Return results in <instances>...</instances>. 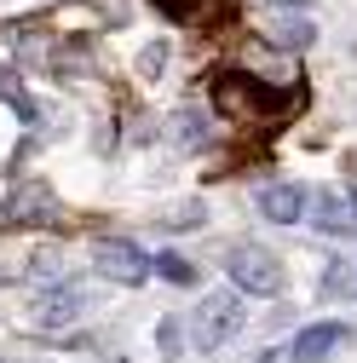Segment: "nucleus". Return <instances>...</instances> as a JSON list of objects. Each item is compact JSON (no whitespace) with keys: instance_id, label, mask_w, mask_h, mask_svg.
Returning <instances> with one entry per match:
<instances>
[{"instance_id":"9d476101","label":"nucleus","mask_w":357,"mask_h":363,"mask_svg":"<svg viewBox=\"0 0 357 363\" xmlns=\"http://www.w3.org/2000/svg\"><path fill=\"white\" fill-rule=\"evenodd\" d=\"M167 133H173V150H196L202 145V110H173V121H167Z\"/></svg>"},{"instance_id":"f03ea898","label":"nucleus","mask_w":357,"mask_h":363,"mask_svg":"<svg viewBox=\"0 0 357 363\" xmlns=\"http://www.w3.org/2000/svg\"><path fill=\"white\" fill-rule=\"evenodd\" d=\"M0 225H12V231H52V225H64V208H58L47 179H18L6 208H0Z\"/></svg>"},{"instance_id":"dca6fc26","label":"nucleus","mask_w":357,"mask_h":363,"mask_svg":"<svg viewBox=\"0 0 357 363\" xmlns=\"http://www.w3.org/2000/svg\"><path fill=\"white\" fill-rule=\"evenodd\" d=\"M162 69H167V40H150V47L139 52V75H144V81H156Z\"/></svg>"},{"instance_id":"a211bd4d","label":"nucleus","mask_w":357,"mask_h":363,"mask_svg":"<svg viewBox=\"0 0 357 363\" xmlns=\"http://www.w3.org/2000/svg\"><path fill=\"white\" fill-rule=\"evenodd\" d=\"M271 6H305V0H271Z\"/></svg>"},{"instance_id":"ddd939ff","label":"nucleus","mask_w":357,"mask_h":363,"mask_svg":"<svg viewBox=\"0 0 357 363\" xmlns=\"http://www.w3.org/2000/svg\"><path fill=\"white\" fill-rule=\"evenodd\" d=\"M271 40H277L283 52H305L311 40H317V29H311L305 18H288V23H277V29H271Z\"/></svg>"},{"instance_id":"423d86ee","label":"nucleus","mask_w":357,"mask_h":363,"mask_svg":"<svg viewBox=\"0 0 357 363\" xmlns=\"http://www.w3.org/2000/svg\"><path fill=\"white\" fill-rule=\"evenodd\" d=\"M305 208H311V231H323V237H351V231H357V208H351V196H340V191L305 196Z\"/></svg>"},{"instance_id":"6e6552de","label":"nucleus","mask_w":357,"mask_h":363,"mask_svg":"<svg viewBox=\"0 0 357 363\" xmlns=\"http://www.w3.org/2000/svg\"><path fill=\"white\" fill-rule=\"evenodd\" d=\"M86 317V294L81 289H52V294H40L35 300V323L40 329H69Z\"/></svg>"},{"instance_id":"20e7f679","label":"nucleus","mask_w":357,"mask_h":363,"mask_svg":"<svg viewBox=\"0 0 357 363\" xmlns=\"http://www.w3.org/2000/svg\"><path fill=\"white\" fill-rule=\"evenodd\" d=\"M237 329H242V300H237V294H208V300L191 311V346H196V352L225 346Z\"/></svg>"},{"instance_id":"f8f14e48","label":"nucleus","mask_w":357,"mask_h":363,"mask_svg":"<svg viewBox=\"0 0 357 363\" xmlns=\"http://www.w3.org/2000/svg\"><path fill=\"white\" fill-rule=\"evenodd\" d=\"M150 271H156L162 283H173V289H191V283H196V265H191L185 254H156Z\"/></svg>"},{"instance_id":"1a4fd4ad","label":"nucleus","mask_w":357,"mask_h":363,"mask_svg":"<svg viewBox=\"0 0 357 363\" xmlns=\"http://www.w3.org/2000/svg\"><path fill=\"white\" fill-rule=\"evenodd\" d=\"M259 213L271 225H300L305 219V191L294 185V179H277V185L259 191Z\"/></svg>"},{"instance_id":"2eb2a0df","label":"nucleus","mask_w":357,"mask_h":363,"mask_svg":"<svg viewBox=\"0 0 357 363\" xmlns=\"http://www.w3.org/2000/svg\"><path fill=\"white\" fill-rule=\"evenodd\" d=\"M156 346H162V357H178V352H185V329H178V317H162Z\"/></svg>"},{"instance_id":"0eeeda50","label":"nucleus","mask_w":357,"mask_h":363,"mask_svg":"<svg viewBox=\"0 0 357 363\" xmlns=\"http://www.w3.org/2000/svg\"><path fill=\"white\" fill-rule=\"evenodd\" d=\"M346 335H351L346 323H311V329H300V335L288 340V363H323Z\"/></svg>"},{"instance_id":"4468645a","label":"nucleus","mask_w":357,"mask_h":363,"mask_svg":"<svg viewBox=\"0 0 357 363\" xmlns=\"http://www.w3.org/2000/svg\"><path fill=\"white\" fill-rule=\"evenodd\" d=\"M0 99H6V104H12V110H18L23 121H40V104H35L29 93H23V86H18V81H0Z\"/></svg>"},{"instance_id":"f257e3e1","label":"nucleus","mask_w":357,"mask_h":363,"mask_svg":"<svg viewBox=\"0 0 357 363\" xmlns=\"http://www.w3.org/2000/svg\"><path fill=\"white\" fill-rule=\"evenodd\" d=\"M300 104H305V99L294 93V86L271 93L265 81L237 75V69L213 75V110H219V116H231V121H271V116H288V110H300Z\"/></svg>"},{"instance_id":"9b49d317","label":"nucleus","mask_w":357,"mask_h":363,"mask_svg":"<svg viewBox=\"0 0 357 363\" xmlns=\"http://www.w3.org/2000/svg\"><path fill=\"white\" fill-rule=\"evenodd\" d=\"M323 300H357V265H323Z\"/></svg>"},{"instance_id":"7ed1b4c3","label":"nucleus","mask_w":357,"mask_h":363,"mask_svg":"<svg viewBox=\"0 0 357 363\" xmlns=\"http://www.w3.org/2000/svg\"><path fill=\"white\" fill-rule=\"evenodd\" d=\"M225 271H231L237 289H248V294H259V300L283 294V259H277L271 248H259V242H237V248L225 254Z\"/></svg>"},{"instance_id":"39448f33","label":"nucleus","mask_w":357,"mask_h":363,"mask_svg":"<svg viewBox=\"0 0 357 363\" xmlns=\"http://www.w3.org/2000/svg\"><path fill=\"white\" fill-rule=\"evenodd\" d=\"M93 265L104 271L110 283H121V289H139V283L150 277V254H144L139 242H127V237H104V242H93Z\"/></svg>"},{"instance_id":"f3484780","label":"nucleus","mask_w":357,"mask_h":363,"mask_svg":"<svg viewBox=\"0 0 357 363\" xmlns=\"http://www.w3.org/2000/svg\"><path fill=\"white\" fill-rule=\"evenodd\" d=\"M254 363H277V352H259V357H254Z\"/></svg>"},{"instance_id":"6ab92c4d","label":"nucleus","mask_w":357,"mask_h":363,"mask_svg":"<svg viewBox=\"0 0 357 363\" xmlns=\"http://www.w3.org/2000/svg\"><path fill=\"white\" fill-rule=\"evenodd\" d=\"M351 208H357V185H351Z\"/></svg>"}]
</instances>
